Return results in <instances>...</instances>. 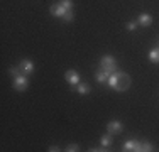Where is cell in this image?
Returning <instances> with one entry per match:
<instances>
[{
	"label": "cell",
	"mask_w": 159,
	"mask_h": 152,
	"mask_svg": "<svg viewBox=\"0 0 159 152\" xmlns=\"http://www.w3.org/2000/svg\"><path fill=\"white\" fill-rule=\"evenodd\" d=\"M100 66H102L103 71H107V73H110V74L117 71V63H115V59H113L112 56H105V58H102Z\"/></svg>",
	"instance_id": "obj_1"
},
{
	"label": "cell",
	"mask_w": 159,
	"mask_h": 152,
	"mask_svg": "<svg viewBox=\"0 0 159 152\" xmlns=\"http://www.w3.org/2000/svg\"><path fill=\"white\" fill-rule=\"evenodd\" d=\"M129 86H130V76H129L127 73H119V76H117V88L119 91H125L129 90Z\"/></svg>",
	"instance_id": "obj_2"
},
{
	"label": "cell",
	"mask_w": 159,
	"mask_h": 152,
	"mask_svg": "<svg viewBox=\"0 0 159 152\" xmlns=\"http://www.w3.org/2000/svg\"><path fill=\"white\" fill-rule=\"evenodd\" d=\"M49 12H51L54 17H64L68 12H73V10H68L66 7L63 5L61 2L59 3H54V5H51V9H49Z\"/></svg>",
	"instance_id": "obj_3"
},
{
	"label": "cell",
	"mask_w": 159,
	"mask_h": 152,
	"mask_svg": "<svg viewBox=\"0 0 159 152\" xmlns=\"http://www.w3.org/2000/svg\"><path fill=\"white\" fill-rule=\"evenodd\" d=\"M124 150L125 152H141L142 150V142H139V140H127L125 144H124Z\"/></svg>",
	"instance_id": "obj_4"
},
{
	"label": "cell",
	"mask_w": 159,
	"mask_h": 152,
	"mask_svg": "<svg viewBox=\"0 0 159 152\" xmlns=\"http://www.w3.org/2000/svg\"><path fill=\"white\" fill-rule=\"evenodd\" d=\"M27 85H29V79L25 78L24 74L17 76V78H16V81H14V88L19 90V91H24L25 88H27Z\"/></svg>",
	"instance_id": "obj_5"
},
{
	"label": "cell",
	"mask_w": 159,
	"mask_h": 152,
	"mask_svg": "<svg viewBox=\"0 0 159 152\" xmlns=\"http://www.w3.org/2000/svg\"><path fill=\"white\" fill-rule=\"evenodd\" d=\"M64 78H66V81L70 83L71 86H76L78 83H80V74H78L75 69H70V71H66V76H64Z\"/></svg>",
	"instance_id": "obj_6"
},
{
	"label": "cell",
	"mask_w": 159,
	"mask_h": 152,
	"mask_svg": "<svg viewBox=\"0 0 159 152\" xmlns=\"http://www.w3.org/2000/svg\"><path fill=\"white\" fill-rule=\"evenodd\" d=\"M107 132L108 134H119V132H122V123H120L119 120H112L107 123Z\"/></svg>",
	"instance_id": "obj_7"
},
{
	"label": "cell",
	"mask_w": 159,
	"mask_h": 152,
	"mask_svg": "<svg viewBox=\"0 0 159 152\" xmlns=\"http://www.w3.org/2000/svg\"><path fill=\"white\" fill-rule=\"evenodd\" d=\"M139 24L141 25H144V27H149L151 25V22H152V19H151V15L149 14H141L139 15Z\"/></svg>",
	"instance_id": "obj_8"
},
{
	"label": "cell",
	"mask_w": 159,
	"mask_h": 152,
	"mask_svg": "<svg viewBox=\"0 0 159 152\" xmlns=\"http://www.w3.org/2000/svg\"><path fill=\"white\" fill-rule=\"evenodd\" d=\"M20 68H22L24 73H32V71H34V64L29 59H22L20 61Z\"/></svg>",
	"instance_id": "obj_9"
},
{
	"label": "cell",
	"mask_w": 159,
	"mask_h": 152,
	"mask_svg": "<svg viewBox=\"0 0 159 152\" xmlns=\"http://www.w3.org/2000/svg\"><path fill=\"white\" fill-rule=\"evenodd\" d=\"M108 76H110V73L100 69V71L97 73V81H98V83H105V81H108Z\"/></svg>",
	"instance_id": "obj_10"
},
{
	"label": "cell",
	"mask_w": 159,
	"mask_h": 152,
	"mask_svg": "<svg viewBox=\"0 0 159 152\" xmlns=\"http://www.w3.org/2000/svg\"><path fill=\"white\" fill-rule=\"evenodd\" d=\"M76 90H78L80 95H88V93H90V86L85 85V83H78V85H76Z\"/></svg>",
	"instance_id": "obj_11"
},
{
	"label": "cell",
	"mask_w": 159,
	"mask_h": 152,
	"mask_svg": "<svg viewBox=\"0 0 159 152\" xmlns=\"http://www.w3.org/2000/svg\"><path fill=\"white\" fill-rule=\"evenodd\" d=\"M149 59L152 61V63H159V47L151 49V52H149Z\"/></svg>",
	"instance_id": "obj_12"
},
{
	"label": "cell",
	"mask_w": 159,
	"mask_h": 152,
	"mask_svg": "<svg viewBox=\"0 0 159 152\" xmlns=\"http://www.w3.org/2000/svg\"><path fill=\"white\" fill-rule=\"evenodd\" d=\"M102 145L103 147H110L112 145V134H107L102 137Z\"/></svg>",
	"instance_id": "obj_13"
},
{
	"label": "cell",
	"mask_w": 159,
	"mask_h": 152,
	"mask_svg": "<svg viewBox=\"0 0 159 152\" xmlns=\"http://www.w3.org/2000/svg\"><path fill=\"white\" fill-rule=\"evenodd\" d=\"M117 76H119V73H112L110 76H108V85L112 86V88H117Z\"/></svg>",
	"instance_id": "obj_14"
},
{
	"label": "cell",
	"mask_w": 159,
	"mask_h": 152,
	"mask_svg": "<svg viewBox=\"0 0 159 152\" xmlns=\"http://www.w3.org/2000/svg\"><path fill=\"white\" fill-rule=\"evenodd\" d=\"M9 71H10V74H12V76H16V78H17V76H20L22 68H20V66H19V68H17V66H10Z\"/></svg>",
	"instance_id": "obj_15"
},
{
	"label": "cell",
	"mask_w": 159,
	"mask_h": 152,
	"mask_svg": "<svg viewBox=\"0 0 159 152\" xmlns=\"http://www.w3.org/2000/svg\"><path fill=\"white\" fill-rule=\"evenodd\" d=\"M142 150H146V152H151V150H154L152 144H151V142H142Z\"/></svg>",
	"instance_id": "obj_16"
},
{
	"label": "cell",
	"mask_w": 159,
	"mask_h": 152,
	"mask_svg": "<svg viewBox=\"0 0 159 152\" xmlns=\"http://www.w3.org/2000/svg\"><path fill=\"white\" fill-rule=\"evenodd\" d=\"M61 3H63L64 7H66L68 10H71V9H73V2H71V0H61Z\"/></svg>",
	"instance_id": "obj_17"
},
{
	"label": "cell",
	"mask_w": 159,
	"mask_h": 152,
	"mask_svg": "<svg viewBox=\"0 0 159 152\" xmlns=\"http://www.w3.org/2000/svg\"><path fill=\"white\" fill-rule=\"evenodd\" d=\"M78 149H80V147L76 145V144H70V145L66 147V150H68V152H75V150H78Z\"/></svg>",
	"instance_id": "obj_18"
},
{
	"label": "cell",
	"mask_w": 159,
	"mask_h": 152,
	"mask_svg": "<svg viewBox=\"0 0 159 152\" xmlns=\"http://www.w3.org/2000/svg\"><path fill=\"white\" fill-rule=\"evenodd\" d=\"M127 29H129V30H135V29H137V24H135V22H129V24H127Z\"/></svg>",
	"instance_id": "obj_19"
},
{
	"label": "cell",
	"mask_w": 159,
	"mask_h": 152,
	"mask_svg": "<svg viewBox=\"0 0 159 152\" xmlns=\"http://www.w3.org/2000/svg\"><path fill=\"white\" fill-rule=\"evenodd\" d=\"M90 150H92V152H103V150H108V149H107V147H105V149H103V147H93V149H90Z\"/></svg>",
	"instance_id": "obj_20"
},
{
	"label": "cell",
	"mask_w": 159,
	"mask_h": 152,
	"mask_svg": "<svg viewBox=\"0 0 159 152\" xmlns=\"http://www.w3.org/2000/svg\"><path fill=\"white\" fill-rule=\"evenodd\" d=\"M63 19H64V20H66V22H70V20H71V19H73V12H68V14H66V15H64V17H63Z\"/></svg>",
	"instance_id": "obj_21"
},
{
	"label": "cell",
	"mask_w": 159,
	"mask_h": 152,
	"mask_svg": "<svg viewBox=\"0 0 159 152\" xmlns=\"http://www.w3.org/2000/svg\"><path fill=\"white\" fill-rule=\"evenodd\" d=\"M49 150H52V152H58V150H59V147H56V145H51V147H49Z\"/></svg>",
	"instance_id": "obj_22"
}]
</instances>
